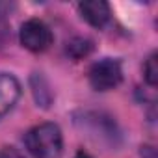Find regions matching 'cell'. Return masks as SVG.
Here are the masks:
<instances>
[{
	"label": "cell",
	"mask_w": 158,
	"mask_h": 158,
	"mask_svg": "<svg viewBox=\"0 0 158 158\" xmlns=\"http://www.w3.org/2000/svg\"><path fill=\"white\" fill-rule=\"evenodd\" d=\"M26 149L34 158H60L63 151V136L58 125L41 123L24 136Z\"/></svg>",
	"instance_id": "obj_1"
},
{
	"label": "cell",
	"mask_w": 158,
	"mask_h": 158,
	"mask_svg": "<svg viewBox=\"0 0 158 158\" xmlns=\"http://www.w3.org/2000/svg\"><path fill=\"white\" fill-rule=\"evenodd\" d=\"M19 39H21V45L26 50H30V52H45L52 45L54 35H52L50 28L41 19H28L21 26Z\"/></svg>",
	"instance_id": "obj_3"
},
{
	"label": "cell",
	"mask_w": 158,
	"mask_h": 158,
	"mask_svg": "<svg viewBox=\"0 0 158 158\" xmlns=\"http://www.w3.org/2000/svg\"><path fill=\"white\" fill-rule=\"evenodd\" d=\"M143 76H145V82L149 86L154 88L158 84V60H156V54L154 52L147 58V61L143 65Z\"/></svg>",
	"instance_id": "obj_8"
},
{
	"label": "cell",
	"mask_w": 158,
	"mask_h": 158,
	"mask_svg": "<svg viewBox=\"0 0 158 158\" xmlns=\"http://www.w3.org/2000/svg\"><path fill=\"white\" fill-rule=\"evenodd\" d=\"M32 88H34V95H35L37 104H41L43 108H48L50 106V101H52V93L48 89L47 80H45L41 74H34L32 76Z\"/></svg>",
	"instance_id": "obj_7"
},
{
	"label": "cell",
	"mask_w": 158,
	"mask_h": 158,
	"mask_svg": "<svg viewBox=\"0 0 158 158\" xmlns=\"http://www.w3.org/2000/svg\"><path fill=\"white\" fill-rule=\"evenodd\" d=\"M89 84L97 91H110L117 88L123 80V69L117 60L104 58L89 67Z\"/></svg>",
	"instance_id": "obj_2"
},
{
	"label": "cell",
	"mask_w": 158,
	"mask_h": 158,
	"mask_svg": "<svg viewBox=\"0 0 158 158\" xmlns=\"http://www.w3.org/2000/svg\"><path fill=\"white\" fill-rule=\"evenodd\" d=\"M21 84L10 73H0V119H2L19 101Z\"/></svg>",
	"instance_id": "obj_4"
},
{
	"label": "cell",
	"mask_w": 158,
	"mask_h": 158,
	"mask_svg": "<svg viewBox=\"0 0 158 158\" xmlns=\"http://www.w3.org/2000/svg\"><path fill=\"white\" fill-rule=\"evenodd\" d=\"M0 158H24V154L15 147H2L0 149Z\"/></svg>",
	"instance_id": "obj_9"
},
{
	"label": "cell",
	"mask_w": 158,
	"mask_h": 158,
	"mask_svg": "<svg viewBox=\"0 0 158 158\" xmlns=\"http://www.w3.org/2000/svg\"><path fill=\"white\" fill-rule=\"evenodd\" d=\"M78 11H80L82 19L88 24H91L95 28H102L110 21V6L104 0H86V2H80L78 4Z\"/></svg>",
	"instance_id": "obj_5"
},
{
	"label": "cell",
	"mask_w": 158,
	"mask_h": 158,
	"mask_svg": "<svg viewBox=\"0 0 158 158\" xmlns=\"http://www.w3.org/2000/svg\"><path fill=\"white\" fill-rule=\"evenodd\" d=\"M91 50H93V41H89L88 37H74L65 47V52L73 60H82V58L89 56Z\"/></svg>",
	"instance_id": "obj_6"
}]
</instances>
